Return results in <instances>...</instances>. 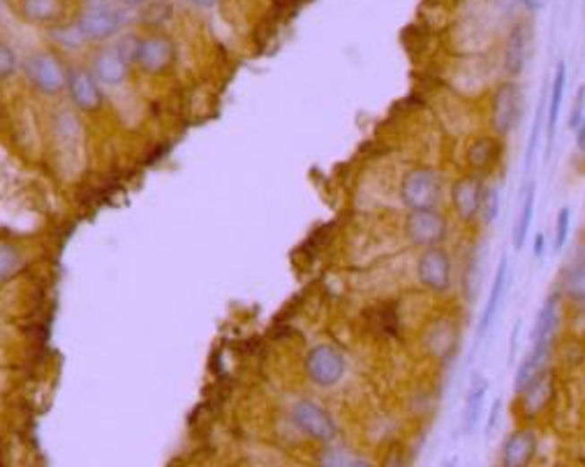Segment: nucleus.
I'll return each instance as SVG.
<instances>
[{
    "mask_svg": "<svg viewBox=\"0 0 585 467\" xmlns=\"http://www.w3.org/2000/svg\"><path fill=\"white\" fill-rule=\"evenodd\" d=\"M442 178L431 167H412L400 178L398 197L400 204L408 211H419V208H437L442 201Z\"/></svg>",
    "mask_w": 585,
    "mask_h": 467,
    "instance_id": "obj_1",
    "label": "nucleus"
},
{
    "mask_svg": "<svg viewBox=\"0 0 585 467\" xmlns=\"http://www.w3.org/2000/svg\"><path fill=\"white\" fill-rule=\"evenodd\" d=\"M304 373L317 389H333L348 373V359L331 343H317L305 352Z\"/></svg>",
    "mask_w": 585,
    "mask_h": 467,
    "instance_id": "obj_2",
    "label": "nucleus"
},
{
    "mask_svg": "<svg viewBox=\"0 0 585 467\" xmlns=\"http://www.w3.org/2000/svg\"><path fill=\"white\" fill-rule=\"evenodd\" d=\"M292 423L298 429V433H304L317 445L326 446L333 445L340 437V429H338L336 419L331 417V412L322 407L320 403L310 401V398H301L292 405Z\"/></svg>",
    "mask_w": 585,
    "mask_h": 467,
    "instance_id": "obj_3",
    "label": "nucleus"
},
{
    "mask_svg": "<svg viewBox=\"0 0 585 467\" xmlns=\"http://www.w3.org/2000/svg\"><path fill=\"white\" fill-rule=\"evenodd\" d=\"M525 112V95L519 81H504L491 100V125L495 137H509L519 128Z\"/></svg>",
    "mask_w": 585,
    "mask_h": 467,
    "instance_id": "obj_4",
    "label": "nucleus"
},
{
    "mask_svg": "<svg viewBox=\"0 0 585 467\" xmlns=\"http://www.w3.org/2000/svg\"><path fill=\"white\" fill-rule=\"evenodd\" d=\"M403 234L409 245L415 248H440L449 236V223L444 213L437 208H419V211H408L403 223Z\"/></svg>",
    "mask_w": 585,
    "mask_h": 467,
    "instance_id": "obj_5",
    "label": "nucleus"
},
{
    "mask_svg": "<svg viewBox=\"0 0 585 467\" xmlns=\"http://www.w3.org/2000/svg\"><path fill=\"white\" fill-rule=\"evenodd\" d=\"M452 257L444 248H426L417 257V280L433 294H447L452 290Z\"/></svg>",
    "mask_w": 585,
    "mask_h": 467,
    "instance_id": "obj_6",
    "label": "nucleus"
},
{
    "mask_svg": "<svg viewBox=\"0 0 585 467\" xmlns=\"http://www.w3.org/2000/svg\"><path fill=\"white\" fill-rule=\"evenodd\" d=\"M26 72L30 84L45 95H58L63 89H67V72L63 63L54 54H33L26 61Z\"/></svg>",
    "mask_w": 585,
    "mask_h": 467,
    "instance_id": "obj_7",
    "label": "nucleus"
},
{
    "mask_svg": "<svg viewBox=\"0 0 585 467\" xmlns=\"http://www.w3.org/2000/svg\"><path fill=\"white\" fill-rule=\"evenodd\" d=\"M123 26V12L109 5H95L83 12L79 21L74 23V29L79 30L83 42H102L109 39L121 30Z\"/></svg>",
    "mask_w": 585,
    "mask_h": 467,
    "instance_id": "obj_8",
    "label": "nucleus"
},
{
    "mask_svg": "<svg viewBox=\"0 0 585 467\" xmlns=\"http://www.w3.org/2000/svg\"><path fill=\"white\" fill-rule=\"evenodd\" d=\"M484 188L481 178L475 174H465L456 178L452 185V206L453 213L460 223H475L481 216V200H484Z\"/></svg>",
    "mask_w": 585,
    "mask_h": 467,
    "instance_id": "obj_9",
    "label": "nucleus"
},
{
    "mask_svg": "<svg viewBox=\"0 0 585 467\" xmlns=\"http://www.w3.org/2000/svg\"><path fill=\"white\" fill-rule=\"evenodd\" d=\"M174 56H176V49H174V42L165 35H149V38L139 39L137 47V63L144 72H162L167 67L174 63Z\"/></svg>",
    "mask_w": 585,
    "mask_h": 467,
    "instance_id": "obj_10",
    "label": "nucleus"
},
{
    "mask_svg": "<svg viewBox=\"0 0 585 467\" xmlns=\"http://www.w3.org/2000/svg\"><path fill=\"white\" fill-rule=\"evenodd\" d=\"M507 287H509V257H507V252H503L500 262H497L495 276H493L491 294H488L486 306H484V310H481V315H479L477 340H484V335L491 331L493 322H495V318H497V312H500V306H503L504 294H507Z\"/></svg>",
    "mask_w": 585,
    "mask_h": 467,
    "instance_id": "obj_11",
    "label": "nucleus"
},
{
    "mask_svg": "<svg viewBox=\"0 0 585 467\" xmlns=\"http://www.w3.org/2000/svg\"><path fill=\"white\" fill-rule=\"evenodd\" d=\"M539 442H537V433L532 429H519L513 430L507 439H504L503 456H500V467H530L537 456Z\"/></svg>",
    "mask_w": 585,
    "mask_h": 467,
    "instance_id": "obj_12",
    "label": "nucleus"
},
{
    "mask_svg": "<svg viewBox=\"0 0 585 467\" xmlns=\"http://www.w3.org/2000/svg\"><path fill=\"white\" fill-rule=\"evenodd\" d=\"M500 156H503V146H500V137H495V134H477L465 149V162L475 176L491 172Z\"/></svg>",
    "mask_w": 585,
    "mask_h": 467,
    "instance_id": "obj_13",
    "label": "nucleus"
},
{
    "mask_svg": "<svg viewBox=\"0 0 585 467\" xmlns=\"http://www.w3.org/2000/svg\"><path fill=\"white\" fill-rule=\"evenodd\" d=\"M532 45V26L530 23H516L512 30H509V38L504 42V72L509 77H519L525 70V63H528V49Z\"/></svg>",
    "mask_w": 585,
    "mask_h": 467,
    "instance_id": "obj_14",
    "label": "nucleus"
},
{
    "mask_svg": "<svg viewBox=\"0 0 585 467\" xmlns=\"http://www.w3.org/2000/svg\"><path fill=\"white\" fill-rule=\"evenodd\" d=\"M67 89H70L74 105H77L79 109H83V112H95V109H99V105H102L99 84L90 70H83V67L70 70V72H67Z\"/></svg>",
    "mask_w": 585,
    "mask_h": 467,
    "instance_id": "obj_15",
    "label": "nucleus"
},
{
    "mask_svg": "<svg viewBox=\"0 0 585 467\" xmlns=\"http://www.w3.org/2000/svg\"><path fill=\"white\" fill-rule=\"evenodd\" d=\"M560 294L553 292L544 299V306L539 308L535 319V327H532L530 340L532 345H553L555 340V334H558L560 327Z\"/></svg>",
    "mask_w": 585,
    "mask_h": 467,
    "instance_id": "obj_16",
    "label": "nucleus"
},
{
    "mask_svg": "<svg viewBox=\"0 0 585 467\" xmlns=\"http://www.w3.org/2000/svg\"><path fill=\"white\" fill-rule=\"evenodd\" d=\"M127 67H130V63L118 54L116 47H109V49L99 51L95 56L90 72L98 79V84L121 86L127 79Z\"/></svg>",
    "mask_w": 585,
    "mask_h": 467,
    "instance_id": "obj_17",
    "label": "nucleus"
},
{
    "mask_svg": "<svg viewBox=\"0 0 585 467\" xmlns=\"http://www.w3.org/2000/svg\"><path fill=\"white\" fill-rule=\"evenodd\" d=\"M564 89H567V63L560 61L555 65V72H553L551 90H548V109H546V137L548 144H553L555 140V132H558V121L560 112H563V102H564Z\"/></svg>",
    "mask_w": 585,
    "mask_h": 467,
    "instance_id": "obj_18",
    "label": "nucleus"
},
{
    "mask_svg": "<svg viewBox=\"0 0 585 467\" xmlns=\"http://www.w3.org/2000/svg\"><path fill=\"white\" fill-rule=\"evenodd\" d=\"M488 394V379L484 375H472L468 395H465L463 407V433L472 435L481 421V412H484V403H486Z\"/></svg>",
    "mask_w": 585,
    "mask_h": 467,
    "instance_id": "obj_19",
    "label": "nucleus"
},
{
    "mask_svg": "<svg viewBox=\"0 0 585 467\" xmlns=\"http://www.w3.org/2000/svg\"><path fill=\"white\" fill-rule=\"evenodd\" d=\"M535 190H537L535 181L525 183L523 206H520V213H519V217H516V227H513V234H512V245L516 252L523 250L525 241H528V234H530L532 220H535V201H537Z\"/></svg>",
    "mask_w": 585,
    "mask_h": 467,
    "instance_id": "obj_20",
    "label": "nucleus"
},
{
    "mask_svg": "<svg viewBox=\"0 0 585 467\" xmlns=\"http://www.w3.org/2000/svg\"><path fill=\"white\" fill-rule=\"evenodd\" d=\"M551 394H553V382L546 373L541 375L537 382H532L523 394H519L525 419H535L537 414H541V410H544V407L548 405V401H551Z\"/></svg>",
    "mask_w": 585,
    "mask_h": 467,
    "instance_id": "obj_21",
    "label": "nucleus"
},
{
    "mask_svg": "<svg viewBox=\"0 0 585 467\" xmlns=\"http://www.w3.org/2000/svg\"><path fill=\"white\" fill-rule=\"evenodd\" d=\"M544 121H546V90L541 93V100L537 102L535 109V121H532L530 130V140H528V149H525V162H523V188L528 183V176L532 174V165H535L537 150H539V134L541 128H544Z\"/></svg>",
    "mask_w": 585,
    "mask_h": 467,
    "instance_id": "obj_22",
    "label": "nucleus"
},
{
    "mask_svg": "<svg viewBox=\"0 0 585 467\" xmlns=\"http://www.w3.org/2000/svg\"><path fill=\"white\" fill-rule=\"evenodd\" d=\"M19 10L28 21L54 23L63 14V0H22Z\"/></svg>",
    "mask_w": 585,
    "mask_h": 467,
    "instance_id": "obj_23",
    "label": "nucleus"
},
{
    "mask_svg": "<svg viewBox=\"0 0 585 467\" xmlns=\"http://www.w3.org/2000/svg\"><path fill=\"white\" fill-rule=\"evenodd\" d=\"M560 296L574 301V303H585V262L579 259L576 264L567 268L560 278Z\"/></svg>",
    "mask_w": 585,
    "mask_h": 467,
    "instance_id": "obj_24",
    "label": "nucleus"
},
{
    "mask_svg": "<svg viewBox=\"0 0 585 467\" xmlns=\"http://www.w3.org/2000/svg\"><path fill=\"white\" fill-rule=\"evenodd\" d=\"M481 273H484V257H481V250H475L469 255L468 276H465V294H468L469 301H475L477 294H479Z\"/></svg>",
    "mask_w": 585,
    "mask_h": 467,
    "instance_id": "obj_25",
    "label": "nucleus"
},
{
    "mask_svg": "<svg viewBox=\"0 0 585 467\" xmlns=\"http://www.w3.org/2000/svg\"><path fill=\"white\" fill-rule=\"evenodd\" d=\"M352 461L354 456H349V451L342 449V446L326 445L320 451V467H349Z\"/></svg>",
    "mask_w": 585,
    "mask_h": 467,
    "instance_id": "obj_26",
    "label": "nucleus"
},
{
    "mask_svg": "<svg viewBox=\"0 0 585 467\" xmlns=\"http://www.w3.org/2000/svg\"><path fill=\"white\" fill-rule=\"evenodd\" d=\"M569 227H572V211H569L567 206H563L558 217H555V239H553V252H555V255L563 252L564 243H567Z\"/></svg>",
    "mask_w": 585,
    "mask_h": 467,
    "instance_id": "obj_27",
    "label": "nucleus"
},
{
    "mask_svg": "<svg viewBox=\"0 0 585 467\" xmlns=\"http://www.w3.org/2000/svg\"><path fill=\"white\" fill-rule=\"evenodd\" d=\"M17 70H19L17 54H14V49H12L7 42L0 39V81H7V79L14 77Z\"/></svg>",
    "mask_w": 585,
    "mask_h": 467,
    "instance_id": "obj_28",
    "label": "nucleus"
},
{
    "mask_svg": "<svg viewBox=\"0 0 585 467\" xmlns=\"http://www.w3.org/2000/svg\"><path fill=\"white\" fill-rule=\"evenodd\" d=\"M481 216L484 223L493 225L500 216V190L497 188H484V200H481Z\"/></svg>",
    "mask_w": 585,
    "mask_h": 467,
    "instance_id": "obj_29",
    "label": "nucleus"
},
{
    "mask_svg": "<svg viewBox=\"0 0 585 467\" xmlns=\"http://www.w3.org/2000/svg\"><path fill=\"white\" fill-rule=\"evenodd\" d=\"M19 264H22V257L19 252L7 243H0V283L7 280L12 273L17 271Z\"/></svg>",
    "mask_w": 585,
    "mask_h": 467,
    "instance_id": "obj_30",
    "label": "nucleus"
},
{
    "mask_svg": "<svg viewBox=\"0 0 585 467\" xmlns=\"http://www.w3.org/2000/svg\"><path fill=\"white\" fill-rule=\"evenodd\" d=\"M171 3H158V0H153V3H149V7H146V14H144V21L149 23V26H162V23H167V19L171 17Z\"/></svg>",
    "mask_w": 585,
    "mask_h": 467,
    "instance_id": "obj_31",
    "label": "nucleus"
},
{
    "mask_svg": "<svg viewBox=\"0 0 585 467\" xmlns=\"http://www.w3.org/2000/svg\"><path fill=\"white\" fill-rule=\"evenodd\" d=\"M583 112H585V89H579L576 93L574 106H572V112H569V128L576 130L583 123Z\"/></svg>",
    "mask_w": 585,
    "mask_h": 467,
    "instance_id": "obj_32",
    "label": "nucleus"
},
{
    "mask_svg": "<svg viewBox=\"0 0 585 467\" xmlns=\"http://www.w3.org/2000/svg\"><path fill=\"white\" fill-rule=\"evenodd\" d=\"M380 467H405V456L403 451H400V446H391V449L382 456Z\"/></svg>",
    "mask_w": 585,
    "mask_h": 467,
    "instance_id": "obj_33",
    "label": "nucleus"
},
{
    "mask_svg": "<svg viewBox=\"0 0 585 467\" xmlns=\"http://www.w3.org/2000/svg\"><path fill=\"white\" fill-rule=\"evenodd\" d=\"M500 412H503V401L497 398V401L493 403L491 414H488V419H486V429H484V433H486V437H491V435L495 433L497 421H500Z\"/></svg>",
    "mask_w": 585,
    "mask_h": 467,
    "instance_id": "obj_34",
    "label": "nucleus"
},
{
    "mask_svg": "<svg viewBox=\"0 0 585 467\" xmlns=\"http://www.w3.org/2000/svg\"><path fill=\"white\" fill-rule=\"evenodd\" d=\"M576 144H579L581 150H585V118L579 128H576Z\"/></svg>",
    "mask_w": 585,
    "mask_h": 467,
    "instance_id": "obj_35",
    "label": "nucleus"
},
{
    "mask_svg": "<svg viewBox=\"0 0 585 467\" xmlns=\"http://www.w3.org/2000/svg\"><path fill=\"white\" fill-rule=\"evenodd\" d=\"M544 3H546V0H523V5L532 12L541 10V7H544Z\"/></svg>",
    "mask_w": 585,
    "mask_h": 467,
    "instance_id": "obj_36",
    "label": "nucleus"
},
{
    "mask_svg": "<svg viewBox=\"0 0 585 467\" xmlns=\"http://www.w3.org/2000/svg\"><path fill=\"white\" fill-rule=\"evenodd\" d=\"M544 255V234H537L535 239V257Z\"/></svg>",
    "mask_w": 585,
    "mask_h": 467,
    "instance_id": "obj_37",
    "label": "nucleus"
},
{
    "mask_svg": "<svg viewBox=\"0 0 585 467\" xmlns=\"http://www.w3.org/2000/svg\"><path fill=\"white\" fill-rule=\"evenodd\" d=\"M194 7H202V10H206V7H213L218 3V0H190Z\"/></svg>",
    "mask_w": 585,
    "mask_h": 467,
    "instance_id": "obj_38",
    "label": "nucleus"
},
{
    "mask_svg": "<svg viewBox=\"0 0 585 467\" xmlns=\"http://www.w3.org/2000/svg\"><path fill=\"white\" fill-rule=\"evenodd\" d=\"M121 3L127 7H142V5H149V3H153V0H121Z\"/></svg>",
    "mask_w": 585,
    "mask_h": 467,
    "instance_id": "obj_39",
    "label": "nucleus"
},
{
    "mask_svg": "<svg viewBox=\"0 0 585 467\" xmlns=\"http://www.w3.org/2000/svg\"><path fill=\"white\" fill-rule=\"evenodd\" d=\"M349 467H375V465H373L368 458H354L352 465H349Z\"/></svg>",
    "mask_w": 585,
    "mask_h": 467,
    "instance_id": "obj_40",
    "label": "nucleus"
},
{
    "mask_svg": "<svg viewBox=\"0 0 585 467\" xmlns=\"http://www.w3.org/2000/svg\"><path fill=\"white\" fill-rule=\"evenodd\" d=\"M449 467H459V465H456V463H452V465H449Z\"/></svg>",
    "mask_w": 585,
    "mask_h": 467,
    "instance_id": "obj_41",
    "label": "nucleus"
}]
</instances>
